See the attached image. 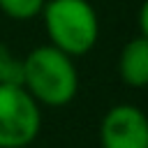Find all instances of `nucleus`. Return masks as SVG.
Instances as JSON below:
<instances>
[{
  "mask_svg": "<svg viewBox=\"0 0 148 148\" xmlns=\"http://www.w3.org/2000/svg\"><path fill=\"white\" fill-rule=\"evenodd\" d=\"M21 86L39 106L62 109L79 92V69L72 56L51 44H39L21 58Z\"/></svg>",
  "mask_w": 148,
  "mask_h": 148,
  "instance_id": "obj_1",
  "label": "nucleus"
},
{
  "mask_svg": "<svg viewBox=\"0 0 148 148\" xmlns=\"http://www.w3.org/2000/svg\"><path fill=\"white\" fill-rule=\"evenodd\" d=\"M42 23L49 44L72 58H81L97 46L99 16L88 0H46Z\"/></svg>",
  "mask_w": 148,
  "mask_h": 148,
  "instance_id": "obj_2",
  "label": "nucleus"
},
{
  "mask_svg": "<svg viewBox=\"0 0 148 148\" xmlns=\"http://www.w3.org/2000/svg\"><path fill=\"white\" fill-rule=\"evenodd\" d=\"M42 132V106L21 83L0 86V148L32 146Z\"/></svg>",
  "mask_w": 148,
  "mask_h": 148,
  "instance_id": "obj_3",
  "label": "nucleus"
},
{
  "mask_svg": "<svg viewBox=\"0 0 148 148\" xmlns=\"http://www.w3.org/2000/svg\"><path fill=\"white\" fill-rule=\"evenodd\" d=\"M99 148H148V116L134 104H113L99 120Z\"/></svg>",
  "mask_w": 148,
  "mask_h": 148,
  "instance_id": "obj_4",
  "label": "nucleus"
},
{
  "mask_svg": "<svg viewBox=\"0 0 148 148\" xmlns=\"http://www.w3.org/2000/svg\"><path fill=\"white\" fill-rule=\"evenodd\" d=\"M118 76L127 88H148V37L136 35L118 53Z\"/></svg>",
  "mask_w": 148,
  "mask_h": 148,
  "instance_id": "obj_5",
  "label": "nucleus"
},
{
  "mask_svg": "<svg viewBox=\"0 0 148 148\" xmlns=\"http://www.w3.org/2000/svg\"><path fill=\"white\" fill-rule=\"evenodd\" d=\"M44 2L46 0H0V14L12 21H30L42 14Z\"/></svg>",
  "mask_w": 148,
  "mask_h": 148,
  "instance_id": "obj_6",
  "label": "nucleus"
},
{
  "mask_svg": "<svg viewBox=\"0 0 148 148\" xmlns=\"http://www.w3.org/2000/svg\"><path fill=\"white\" fill-rule=\"evenodd\" d=\"M2 83H21V58L0 39V86Z\"/></svg>",
  "mask_w": 148,
  "mask_h": 148,
  "instance_id": "obj_7",
  "label": "nucleus"
},
{
  "mask_svg": "<svg viewBox=\"0 0 148 148\" xmlns=\"http://www.w3.org/2000/svg\"><path fill=\"white\" fill-rule=\"evenodd\" d=\"M136 25H139V35L148 37V0H143V2H141V7H139Z\"/></svg>",
  "mask_w": 148,
  "mask_h": 148,
  "instance_id": "obj_8",
  "label": "nucleus"
},
{
  "mask_svg": "<svg viewBox=\"0 0 148 148\" xmlns=\"http://www.w3.org/2000/svg\"><path fill=\"white\" fill-rule=\"evenodd\" d=\"M14 148H32V146H14Z\"/></svg>",
  "mask_w": 148,
  "mask_h": 148,
  "instance_id": "obj_9",
  "label": "nucleus"
}]
</instances>
